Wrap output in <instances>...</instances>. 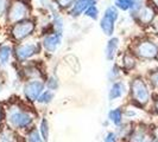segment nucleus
I'll return each mask as SVG.
<instances>
[{"label": "nucleus", "instance_id": "1", "mask_svg": "<svg viewBox=\"0 0 158 142\" xmlns=\"http://www.w3.org/2000/svg\"><path fill=\"white\" fill-rule=\"evenodd\" d=\"M7 124L15 130L27 129L33 123V116L29 110H24L22 108L13 107L8 109V114L6 116Z\"/></svg>", "mask_w": 158, "mask_h": 142}, {"label": "nucleus", "instance_id": "2", "mask_svg": "<svg viewBox=\"0 0 158 142\" xmlns=\"http://www.w3.org/2000/svg\"><path fill=\"white\" fill-rule=\"evenodd\" d=\"M30 12H31V10H30L29 2H26L25 0H16V1L11 2L7 10L6 23L8 25H13L18 22H22L24 19H27Z\"/></svg>", "mask_w": 158, "mask_h": 142}, {"label": "nucleus", "instance_id": "3", "mask_svg": "<svg viewBox=\"0 0 158 142\" xmlns=\"http://www.w3.org/2000/svg\"><path fill=\"white\" fill-rule=\"evenodd\" d=\"M36 30V22L33 19H24L22 22L11 25L10 29V36L15 41H22L30 37Z\"/></svg>", "mask_w": 158, "mask_h": 142}, {"label": "nucleus", "instance_id": "4", "mask_svg": "<svg viewBox=\"0 0 158 142\" xmlns=\"http://www.w3.org/2000/svg\"><path fill=\"white\" fill-rule=\"evenodd\" d=\"M130 93L133 102L138 104L139 107H144L150 100V93H149L148 85L140 77H135L132 79Z\"/></svg>", "mask_w": 158, "mask_h": 142}, {"label": "nucleus", "instance_id": "5", "mask_svg": "<svg viewBox=\"0 0 158 142\" xmlns=\"http://www.w3.org/2000/svg\"><path fill=\"white\" fill-rule=\"evenodd\" d=\"M45 82L42 79H29L23 87V94L25 98L30 102H37L42 93L44 91Z\"/></svg>", "mask_w": 158, "mask_h": 142}, {"label": "nucleus", "instance_id": "6", "mask_svg": "<svg viewBox=\"0 0 158 142\" xmlns=\"http://www.w3.org/2000/svg\"><path fill=\"white\" fill-rule=\"evenodd\" d=\"M40 51V44H19L13 49V55L18 62H25L33 56L38 55Z\"/></svg>", "mask_w": 158, "mask_h": 142}, {"label": "nucleus", "instance_id": "7", "mask_svg": "<svg viewBox=\"0 0 158 142\" xmlns=\"http://www.w3.org/2000/svg\"><path fill=\"white\" fill-rule=\"evenodd\" d=\"M135 53L143 59H155L158 56V46L149 40H143L135 47Z\"/></svg>", "mask_w": 158, "mask_h": 142}, {"label": "nucleus", "instance_id": "8", "mask_svg": "<svg viewBox=\"0 0 158 142\" xmlns=\"http://www.w3.org/2000/svg\"><path fill=\"white\" fill-rule=\"evenodd\" d=\"M61 43H62V36L57 34V33H52V34H48L43 38L42 46L44 47V50L48 51L49 53H54L61 45Z\"/></svg>", "mask_w": 158, "mask_h": 142}, {"label": "nucleus", "instance_id": "9", "mask_svg": "<svg viewBox=\"0 0 158 142\" xmlns=\"http://www.w3.org/2000/svg\"><path fill=\"white\" fill-rule=\"evenodd\" d=\"M93 4H96L95 0H76L75 4L73 5V7L70 8V11H69V14L74 18L80 17L82 13H85V11Z\"/></svg>", "mask_w": 158, "mask_h": 142}, {"label": "nucleus", "instance_id": "10", "mask_svg": "<svg viewBox=\"0 0 158 142\" xmlns=\"http://www.w3.org/2000/svg\"><path fill=\"white\" fill-rule=\"evenodd\" d=\"M156 16V13H155V10L151 7V6H143L137 13L135 14V17L138 18V20H139V23L142 24H150L152 20H153V18Z\"/></svg>", "mask_w": 158, "mask_h": 142}, {"label": "nucleus", "instance_id": "11", "mask_svg": "<svg viewBox=\"0 0 158 142\" xmlns=\"http://www.w3.org/2000/svg\"><path fill=\"white\" fill-rule=\"evenodd\" d=\"M119 45H120V40L118 37H112L111 39L107 41V45L105 49V56L107 61H113L117 56Z\"/></svg>", "mask_w": 158, "mask_h": 142}, {"label": "nucleus", "instance_id": "12", "mask_svg": "<svg viewBox=\"0 0 158 142\" xmlns=\"http://www.w3.org/2000/svg\"><path fill=\"white\" fill-rule=\"evenodd\" d=\"M0 142H19V136L11 127H1Z\"/></svg>", "mask_w": 158, "mask_h": 142}, {"label": "nucleus", "instance_id": "13", "mask_svg": "<svg viewBox=\"0 0 158 142\" xmlns=\"http://www.w3.org/2000/svg\"><path fill=\"white\" fill-rule=\"evenodd\" d=\"M126 89H125V84L120 81H117L112 84L111 89H110V93H108V100L110 101H114V100H118L123 95L125 94Z\"/></svg>", "mask_w": 158, "mask_h": 142}, {"label": "nucleus", "instance_id": "14", "mask_svg": "<svg viewBox=\"0 0 158 142\" xmlns=\"http://www.w3.org/2000/svg\"><path fill=\"white\" fill-rule=\"evenodd\" d=\"M100 29L106 36L112 37L114 33V29H115V22L111 20L107 17H102L100 20Z\"/></svg>", "mask_w": 158, "mask_h": 142}, {"label": "nucleus", "instance_id": "15", "mask_svg": "<svg viewBox=\"0 0 158 142\" xmlns=\"http://www.w3.org/2000/svg\"><path fill=\"white\" fill-rule=\"evenodd\" d=\"M127 142H145L146 133L142 128H135L133 130H130L127 134Z\"/></svg>", "mask_w": 158, "mask_h": 142}, {"label": "nucleus", "instance_id": "16", "mask_svg": "<svg viewBox=\"0 0 158 142\" xmlns=\"http://www.w3.org/2000/svg\"><path fill=\"white\" fill-rule=\"evenodd\" d=\"M13 53V49L10 45H0V64H6Z\"/></svg>", "mask_w": 158, "mask_h": 142}, {"label": "nucleus", "instance_id": "17", "mask_svg": "<svg viewBox=\"0 0 158 142\" xmlns=\"http://www.w3.org/2000/svg\"><path fill=\"white\" fill-rule=\"evenodd\" d=\"M25 140H26V142H45L43 140L40 133L37 130V128H35V127L30 128V130L26 133Z\"/></svg>", "mask_w": 158, "mask_h": 142}, {"label": "nucleus", "instance_id": "18", "mask_svg": "<svg viewBox=\"0 0 158 142\" xmlns=\"http://www.w3.org/2000/svg\"><path fill=\"white\" fill-rule=\"evenodd\" d=\"M108 120L111 121L113 124L115 126H120L121 122H123V111L120 108H115V109H112L108 112Z\"/></svg>", "mask_w": 158, "mask_h": 142}, {"label": "nucleus", "instance_id": "19", "mask_svg": "<svg viewBox=\"0 0 158 142\" xmlns=\"http://www.w3.org/2000/svg\"><path fill=\"white\" fill-rule=\"evenodd\" d=\"M54 13V33H57V34H61L63 36V19L62 17L60 16L57 12H55V10L52 11Z\"/></svg>", "mask_w": 158, "mask_h": 142}, {"label": "nucleus", "instance_id": "20", "mask_svg": "<svg viewBox=\"0 0 158 142\" xmlns=\"http://www.w3.org/2000/svg\"><path fill=\"white\" fill-rule=\"evenodd\" d=\"M121 62H123V68H124L125 70H132V69H135V57L131 55V53L126 52L125 55L123 56Z\"/></svg>", "mask_w": 158, "mask_h": 142}, {"label": "nucleus", "instance_id": "21", "mask_svg": "<svg viewBox=\"0 0 158 142\" xmlns=\"http://www.w3.org/2000/svg\"><path fill=\"white\" fill-rule=\"evenodd\" d=\"M52 100H54V91L44 90L40 96V98L37 100V102L40 104H49V103L52 102Z\"/></svg>", "mask_w": 158, "mask_h": 142}, {"label": "nucleus", "instance_id": "22", "mask_svg": "<svg viewBox=\"0 0 158 142\" xmlns=\"http://www.w3.org/2000/svg\"><path fill=\"white\" fill-rule=\"evenodd\" d=\"M103 17H107V18H110L113 22H117L119 18L118 8L115 7V6H110V7H107L105 10V12H103Z\"/></svg>", "mask_w": 158, "mask_h": 142}, {"label": "nucleus", "instance_id": "23", "mask_svg": "<svg viewBox=\"0 0 158 142\" xmlns=\"http://www.w3.org/2000/svg\"><path fill=\"white\" fill-rule=\"evenodd\" d=\"M40 133L42 135V137H43V140L47 142L48 137H49V123H48L47 118H42V121H40Z\"/></svg>", "mask_w": 158, "mask_h": 142}, {"label": "nucleus", "instance_id": "24", "mask_svg": "<svg viewBox=\"0 0 158 142\" xmlns=\"http://www.w3.org/2000/svg\"><path fill=\"white\" fill-rule=\"evenodd\" d=\"M114 6L123 11H128L133 7V0H115Z\"/></svg>", "mask_w": 158, "mask_h": 142}, {"label": "nucleus", "instance_id": "25", "mask_svg": "<svg viewBox=\"0 0 158 142\" xmlns=\"http://www.w3.org/2000/svg\"><path fill=\"white\" fill-rule=\"evenodd\" d=\"M85 16L88 17V18H90V19H93V20H96V19L99 18V8L96 7L95 4L90 5V6L85 11Z\"/></svg>", "mask_w": 158, "mask_h": 142}, {"label": "nucleus", "instance_id": "26", "mask_svg": "<svg viewBox=\"0 0 158 142\" xmlns=\"http://www.w3.org/2000/svg\"><path fill=\"white\" fill-rule=\"evenodd\" d=\"M45 85H47L48 90H51V91H55L58 89V78L56 76H50L48 77L47 82H45Z\"/></svg>", "mask_w": 158, "mask_h": 142}, {"label": "nucleus", "instance_id": "27", "mask_svg": "<svg viewBox=\"0 0 158 142\" xmlns=\"http://www.w3.org/2000/svg\"><path fill=\"white\" fill-rule=\"evenodd\" d=\"M76 0H56L57 7L61 10H70Z\"/></svg>", "mask_w": 158, "mask_h": 142}, {"label": "nucleus", "instance_id": "28", "mask_svg": "<svg viewBox=\"0 0 158 142\" xmlns=\"http://www.w3.org/2000/svg\"><path fill=\"white\" fill-rule=\"evenodd\" d=\"M10 5H11L10 0H0V18L6 16Z\"/></svg>", "mask_w": 158, "mask_h": 142}, {"label": "nucleus", "instance_id": "29", "mask_svg": "<svg viewBox=\"0 0 158 142\" xmlns=\"http://www.w3.org/2000/svg\"><path fill=\"white\" fill-rule=\"evenodd\" d=\"M119 75H120V69H119L117 65H114L113 68L111 69V71L108 72V78L110 81H114V82H117V78L119 77Z\"/></svg>", "mask_w": 158, "mask_h": 142}, {"label": "nucleus", "instance_id": "30", "mask_svg": "<svg viewBox=\"0 0 158 142\" xmlns=\"http://www.w3.org/2000/svg\"><path fill=\"white\" fill-rule=\"evenodd\" d=\"M143 7V0H133V7L131 8V13L135 16V13Z\"/></svg>", "mask_w": 158, "mask_h": 142}, {"label": "nucleus", "instance_id": "31", "mask_svg": "<svg viewBox=\"0 0 158 142\" xmlns=\"http://www.w3.org/2000/svg\"><path fill=\"white\" fill-rule=\"evenodd\" d=\"M117 137H118L117 133H114V132H110V133H107V134H106L105 139H103V142H117Z\"/></svg>", "mask_w": 158, "mask_h": 142}, {"label": "nucleus", "instance_id": "32", "mask_svg": "<svg viewBox=\"0 0 158 142\" xmlns=\"http://www.w3.org/2000/svg\"><path fill=\"white\" fill-rule=\"evenodd\" d=\"M150 79H151L152 85H153L155 88H158V71L157 72H153V73L151 75Z\"/></svg>", "mask_w": 158, "mask_h": 142}, {"label": "nucleus", "instance_id": "33", "mask_svg": "<svg viewBox=\"0 0 158 142\" xmlns=\"http://www.w3.org/2000/svg\"><path fill=\"white\" fill-rule=\"evenodd\" d=\"M4 118H5V112H4V109L0 107V126H1V123L4 121Z\"/></svg>", "mask_w": 158, "mask_h": 142}, {"label": "nucleus", "instance_id": "34", "mask_svg": "<svg viewBox=\"0 0 158 142\" xmlns=\"http://www.w3.org/2000/svg\"><path fill=\"white\" fill-rule=\"evenodd\" d=\"M153 135H155V137L158 140V128H156V129L153 130Z\"/></svg>", "mask_w": 158, "mask_h": 142}, {"label": "nucleus", "instance_id": "35", "mask_svg": "<svg viewBox=\"0 0 158 142\" xmlns=\"http://www.w3.org/2000/svg\"><path fill=\"white\" fill-rule=\"evenodd\" d=\"M152 4H153L156 7H158V0H152Z\"/></svg>", "mask_w": 158, "mask_h": 142}, {"label": "nucleus", "instance_id": "36", "mask_svg": "<svg viewBox=\"0 0 158 142\" xmlns=\"http://www.w3.org/2000/svg\"><path fill=\"white\" fill-rule=\"evenodd\" d=\"M155 108L157 109V111H158V100L156 101V103H155Z\"/></svg>", "mask_w": 158, "mask_h": 142}, {"label": "nucleus", "instance_id": "37", "mask_svg": "<svg viewBox=\"0 0 158 142\" xmlns=\"http://www.w3.org/2000/svg\"><path fill=\"white\" fill-rule=\"evenodd\" d=\"M151 142H158V140H153V141H151Z\"/></svg>", "mask_w": 158, "mask_h": 142}]
</instances>
